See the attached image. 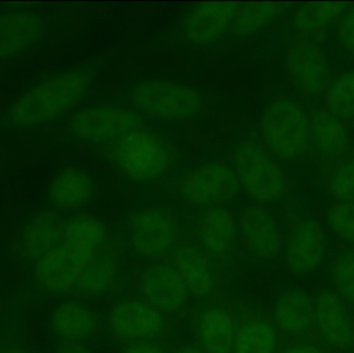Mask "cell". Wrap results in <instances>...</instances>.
<instances>
[{"instance_id": "6da1fadb", "label": "cell", "mask_w": 354, "mask_h": 353, "mask_svg": "<svg viewBox=\"0 0 354 353\" xmlns=\"http://www.w3.org/2000/svg\"><path fill=\"white\" fill-rule=\"evenodd\" d=\"M93 72L72 68L41 77L0 111V135L32 138L53 126L86 95Z\"/></svg>"}, {"instance_id": "7a4b0ae2", "label": "cell", "mask_w": 354, "mask_h": 353, "mask_svg": "<svg viewBox=\"0 0 354 353\" xmlns=\"http://www.w3.org/2000/svg\"><path fill=\"white\" fill-rule=\"evenodd\" d=\"M79 211H68L70 216L64 211L66 225L62 240L33 269L35 287L44 296H70L75 284L111 231L97 218Z\"/></svg>"}, {"instance_id": "3957f363", "label": "cell", "mask_w": 354, "mask_h": 353, "mask_svg": "<svg viewBox=\"0 0 354 353\" xmlns=\"http://www.w3.org/2000/svg\"><path fill=\"white\" fill-rule=\"evenodd\" d=\"M97 149L124 178L137 184L166 187L180 171V155L176 147L147 126L134 128Z\"/></svg>"}, {"instance_id": "277c9868", "label": "cell", "mask_w": 354, "mask_h": 353, "mask_svg": "<svg viewBox=\"0 0 354 353\" xmlns=\"http://www.w3.org/2000/svg\"><path fill=\"white\" fill-rule=\"evenodd\" d=\"M59 12L45 3L0 4V66L45 50L59 29Z\"/></svg>"}, {"instance_id": "5b68a950", "label": "cell", "mask_w": 354, "mask_h": 353, "mask_svg": "<svg viewBox=\"0 0 354 353\" xmlns=\"http://www.w3.org/2000/svg\"><path fill=\"white\" fill-rule=\"evenodd\" d=\"M230 162L241 190L256 205L270 207L288 198L292 182L257 133L231 147Z\"/></svg>"}, {"instance_id": "8992f818", "label": "cell", "mask_w": 354, "mask_h": 353, "mask_svg": "<svg viewBox=\"0 0 354 353\" xmlns=\"http://www.w3.org/2000/svg\"><path fill=\"white\" fill-rule=\"evenodd\" d=\"M259 136L279 161L293 163L311 157L309 114L290 97H279L266 106Z\"/></svg>"}, {"instance_id": "52a82bcc", "label": "cell", "mask_w": 354, "mask_h": 353, "mask_svg": "<svg viewBox=\"0 0 354 353\" xmlns=\"http://www.w3.org/2000/svg\"><path fill=\"white\" fill-rule=\"evenodd\" d=\"M185 233L209 260L232 280L239 259V221L225 207L187 211L183 216Z\"/></svg>"}, {"instance_id": "ba28073f", "label": "cell", "mask_w": 354, "mask_h": 353, "mask_svg": "<svg viewBox=\"0 0 354 353\" xmlns=\"http://www.w3.org/2000/svg\"><path fill=\"white\" fill-rule=\"evenodd\" d=\"M176 321L156 310L138 294L118 298L107 312L106 333L120 344L151 341L168 345L176 340Z\"/></svg>"}, {"instance_id": "9c48e42d", "label": "cell", "mask_w": 354, "mask_h": 353, "mask_svg": "<svg viewBox=\"0 0 354 353\" xmlns=\"http://www.w3.org/2000/svg\"><path fill=\"white\" fill-rule=\"evenodd\" d=\"M165 189L194 211L225 207L241 191L233 168L221 161L206 162L179 171Z\"/></svg>"}, {"instance_id": "30bf717a", "label": "cell", "mask_w": 354, "mask_h": 353, "mask_svg": "<svg viewBox=\"0 0 354 353\" xmlns=\"http://www.w3.org/2000/svg\"><path fill=\"white\" fill-rule=\"evenodd\" d=\"M286 232L283 238L285 263L295 277L315 273L326 263L328 238L322 224L299 211V204L288 197L285 209Z\"/></svg>"}, {"instance_id": "8fae6325", "label": "cell", "mask_w": 354, "mask_h": 353, "mask_svg": "<svg viewBox=\"0 0 354 353\" xmlns=\"http://www.w3.org/2000/svg\"><path fill=\"white\" fill-rule=\"evenodd\" d=\"M185 232L183 220L170 207L139 209L133 211L128 220L131 250L147 260L167 259Z\"/></svg>"}, {"instance_id": "7c38bea8", "label": "cell", "mask_w": 354, "mask_h": 353, "mask_svg": "<svg viewBox=\"0 0 354 353\" xmlns=\"http://www.w3.org/2000/svg\"><path fill=\"white\" fill-rule=\"evenodd\" d=\"M133 109L141 116L159 122H180L201 113L204 99L199 91L169 81H143L131 91Z\"/></svg>"}, {"instance_id": "4fadbf2b", "label": "cell", "mask_w": 354, "mask_h": 353, "mask_svg": "<svg viewBox=\"0 0 354 353\" xmlns=\"http://www.w3.org/2000/svg\"><path fill=\"white\" fill-rule=\"evenodd\" d=\"M326 37L322 33L291 32L286 37V66L291 80L305 99L315 103L334 78L322 49Z\"/></svg>"}, {"instance_id": "5bb4252c", "label": "cell", "mask_w": 354, "mask_h": 353, "mask_svg": "<svg viewBox=\"0 0 354 353\" xmlns=\"http://www.w3.org/2000/svg\"><path fill=\"white\" fill-rule=\"evenodd\" d=\"M168 259L185 281L194 303H224L231 296V279L209 260L185 232Z\"/></svg>"}, {"instance_id": "9a60e30c", "label": "cell", "mask_w": 354, "mask_h": 353, "mask_svg": "<svg viewBox=\"0 0 354 353\" xmlns=\"http://www.w3.org/2000/svg\"><path fill=\"white\" fill-rule=\"evenodd\" d=\"M25 209L17 231L16 253L25 265L35 269L62 240L66 215L41 196Z\"/></svg>"}, {"instance_id": "2e32d148", "label": "cell", "mask_w": 354, "mask_h": 353, "mask_svg": "<svg viewBox=\"0 0 354 353\" xmlns=\"http://www.w3.org/2000/svg\"><path fill=\"white\" fill-rule=\"evenodd\" d=\"M127 246L126 240L120 233L110 231L75 284L68 298L95 300L124 292L129 285L128 278L122 273V261Z\"/></svg>"}, {"instance_id": "e0dca14e", "label": "cell", "mask_w": 354, "mask_h": 353, "mask_svg": "<svg viewBox=\"0 0 354 353\" xmlns=\"http://www.w3.org/2000/svg\"><path fill=\"white\" fill-rule=\"evenodd\" d=\"M145 126V118L133 108L97 105L83 108L68 116L66 133L73 140L100 147Z\"/></svg>"}, {"instance_id": "ac0fdd59", "label": "cell", "mask_w": 354, "mask_h": 353, "mask_svg": "<svg viewBox=\"0 0 354 353\" xmlns=\"http://www.w3.org/2000/svg\"><path fill=\"white\" fill-rule=\"evenodd\" d=\"M137 294L176 323L187 318L194 300L169 259L151 261L141 271Z\"/></svg>"}, {"instance_id": "d6986e66", "label": "cell", "mask_w": 354, "mask_h": 353, "mask_svg": "<svg viewBox=\"0 0 354 353\" xmlns=\"http://www.w3.org/2000/svg\"><path fill=\"white\" fill-rule=\"evenodd\" d=\"M226 304L234 319L233 353H278L282 341L272 313L232 296Z\"/></svg>"}, {"instance_id": "ffe728a7", "label": "cell", "mask_w": 354, "mask_h": 353, "mask_svg": "<svg viewBox=\"0 0 354 353\" xmlns=\"http://www.w3.org/2000/svg\"><path fill=\"white\" fill-rule=\"evenodd\" d=\"M308 114L311 128V158L322 178L334 170L354 146L348 128L322 104L314 103Z\"/></svg>"}, {"instance_id": "44dd1931", "label": "cell", "mask_w": 354, "mask_h": 353, "mask_svg": "<svg viewBox=\"0 0 354 353\" xmlns=\"http://www.w3.org/2000/svg\"><path fill=\"white\" fill-rule=\"evenodd\" d=\"M270 313L282 344L320 342L316 329L315 300L306 290H283L274 300Z\"/></svg>"}, {"instance_id": "7402d4cb", "label": "cell", "mask_w": 354, "mask_h": 353, "mask_svg": "<svg viewBox=\"0 0 354 353\" xmlns=\"http://www.w3.org/2000/svg\"><path fill=\"white\" fill-rule=\"evenodd\" d=\"M226 300L193 303L189 309L187 319L193 344L202 352L233 353L234 319Z\"/></svg>"}, {"instance_id": "603a6c76", "label": "cell", "mask_w": 354, "mask_h": 353, "mask_svg": "<svg viewBox=\"0 0 354 353\" xmlns=\"http://www.w3.org/2000/svg\"><path fill=\"white\" fill-rule=\"evenodd\" d=\"M314 300L320 342L338 353H354V309L333 288L319 290Z\"/></svg>"}, {"instance_id": "cb8c5ba5", "label": "cell", "mask_w": 354, "mask_h": 353, "mask_svg": "<svg viewBox=\"0 0 354 353\" xmlns=\"http://www.w3.org/2000/svg\"><path fill=\"white\" fill-rule=\"evenodd\" d=\"M241 246L252 263L263 265L276 260L283 250V236L272 213L266 207L250 205L241 209L239 220Z\"/></svg>"}, {"instance_id": "d4e9b609", "label": "cell", "mask_w": 354, "mask_h": 353, "mask_svg": "<svg viewBox=\"0 0 354 353\" xmlns=\"http://www.w3.org/2000/svg\"><path fill=\"white\" fill-rule=\"evenodd\" d=\"M241 2H202L185 17L181 35L196 46L218 43L229 35Z\"/></svg>"}, {"instance_id": "484cf974", "label": "cell", "mask_w": 354, "mask_h": 353, "mask_svg": "<svg viewBox=\"0 0 354 353\" xmlns=\"http://www.w3.org/2000/svg\"><path fill=\"white\" fill-rule=\"evenodd\" d=\"M95 195V182L89 174L74 166L60 168L52 174L41 196L62 211H78Z\"/></svg>"}, {"instance_id": "4316f807", "label": "cell", "mask_w": 354, "mask_h": 353, "mask_svg": "<svg viewBox=\"0 0 354 353\" xmlns=\"http://www.w3.org/2000/svg\"><path fill=\"white\" fill-rule=\"evenodd\" d=\"M50 325L58 342L85 343L99 332L100 316L83 300L71 298L55 309Z\"/></svg>"}, {"instance_id": "83f0119b", "label": "cell", "mask_w": 354, "mask_h": 353, "mask_svg": "<svg viewBox=\"0 0 354 353\" xmlns=\"http://www.w3.org/2000/svg\"><path fill=\"white\" fill-rule=\"evenodd\" d=\"M295 2H241L229 35L248 37L280 20Z\"/></svg>"}, {"instance_id": "f1b7e54d", "label": "cell", "mask_w": 354, "mask_h": 353, "mask_svg": "<svg viewBox=\"0 0 354 353\" xmlns=\"http://www.w3.org/2000/svg\"><path fill=\"white\" fill-rule=\"evenodd\" d=\"M353 2H308L291 17L286 28L293 32L328 35Z\"/></svg>"}, {"instance_id": "f546056e", "label": "cell", "mask_w": 354, "mask_h": 353, "mask_svg": "<svg viewBox=\"0 0 354 353\" xmlns=\"http://www.w3.org/2000/svg\"><path fill=\"white\" fill-rule=\"evenodd\" d=\"M322 105L347 128H354V70H347L333 78Z\"/></svg>"}, {"instance_id": "4dcf8cb0", "label": "cell", "mask_w": 354, "mask_h": 353, "mask_svg": "<svg viewBox=\"0 0 354 353\" xmlns=\"http://www.w3.org/2000/svg\"><path fill=\"white\" fill-rule=\"evenodd\" d=\"M328 273L333 289L354 309V247L345 245L334 251Z\"/></svg>"}, {"instance_id": "1f68e13d", "label": "cell", "mask_w": 354, "mask_h": 353, "mask_svg": "<svg viewBox=\"0 0 354 353\" xmlns=\"http://www.w3.org/2000/svg\"><path fill=\"white\" fill-rule=\"evenodd\" d=\"M318 182L335 202H354V147L334 170L319 178Z\"/></svg>"}, {"instance_id": "d6a6232c", "label": "cell", "mask_w": 354, "mask_h": 353, "mask_svg": "<svg viewBox=\"0 0 354 353\" xmlns=\"http://www.w3.org/2000/svg\"><path fill=\"white\" fill-rule=\"evenodd\" d=\"M332 231L346 244L354 247V202H333L326 213Z\"/></svg>"}, {"instance_id": "836d02e7", "label": "cell", "mask_w": 354, "mask_h": 353, "mask_svg": "<svg viewBox=\"0 0 354 353\" xmlns=\"http://www.w3.org/2000/svg\"><path fill=\"white\" fill-rule=\"evenodd\" d=\"M336 41L343 52L354 57V2L337 23Z\"/></svg>"}, {"instance_id": "e575fe53", "label": "cell", "mask_w": 354, "mask_h": 353, "mask_svg": "<svg viewBox=\"0 0 354 353\" xmlns=\"http://www.w3.org/2000/svg\"><path fill=\"white\" fill-rule=\"evenodd\" d=\"M278 353H338L322 342H297L282 344Z\"/></svg>"}, {"instance_id": "d590c367", "label": "cell", "mask_w": 354, "mask_h": 353, "mask_svg": "<svg viewBox=\"0 0 354 353\" xmlns=\"http://www.w3.org/2000/svg\"><path fill=\"white\" fill-rule=\"evenodd\" d=\"M168 345L151 341L132 342L122 345L120 353H170Z\"/></svg>"}, {"instance_id": "8d00e7d4", "label": "cell", "mask_w": 354, "mask_h": 353, "mask_svg": "<svg viewBox=\"0 0 354 353\" xmlns=\"http://www.w3.org/2000/svg\"><path fill=\"white\" fill-rule=\"evenodd\" d=\"M56 353H93L84 343L58 342Z\"/></svg>"}, {"instance_id": "74e56055", "label": "cell", "mask_w": 354, "mask_h": 353, "mask_svg": "<svg viewBox=\"0 0 354 353\" xmlns=\"http://www.w3.org/2000/svg\"><path fill=\"white\" fill-rule=\"evenodd\" d=\"M2 353H28L20 338L12 335V337H6V344H4L3 352Z\"/></svg>"}, {"instance_id": "f35d334b", "label": "cell", "mask_w": 354, "mask_h": 353, "mask_svg": "<svg viewBox=\"0 0 354 353\" xmlns=\"http://www.w3.org/2000/svg\"><path fill=\"white\" fill-rule=\"evenodd\" d=\"M170 353H204L198 350L194 344L185 343V342L174 340L168 345Z\"/></svg>"}, {"instance_id": "ab89813d", "label": "cell", "mask_w": 354, "mask_h": 353, "mask_svg": "<svg viewBox=\"0 0 354 353\" xmlns=\"http://www.w3.org/2000/svg\"><path fill=\"white\" fill-rule=\"evenodd\" d=\"M6 337H4L3 334H2L1 329H0V353L3 352L4 344H6Z\"/></svg>"}]
</instances>
